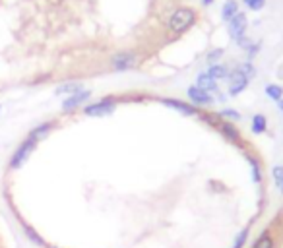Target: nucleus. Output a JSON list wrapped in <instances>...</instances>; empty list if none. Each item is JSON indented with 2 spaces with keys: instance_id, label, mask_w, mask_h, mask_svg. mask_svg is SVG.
Returning a JSON list of instances; mask_svg holds the SVG:
<instances>
[{
  "instance_id": "nucleus-1",
  "label": "nucleus",
  "mask_w": 283,
  "mask_h": 248,
  "mask_svg": "<svg viewBox=\"0 0 283 248\" xmlns=\"http://www.w3.org/2000/svg\"><path fill=\"white\" fill-rule=\"evenodd\" d=\"M194 20H196L194 10H190V8H179L169 18V29L174 33H183L194 23Z\"/></svg>"
},
{
  "instance_id": "nucleus-13",
  "label": "nucleus",
  "mask_w": 283,
  "mask_h": 248,
  "mask_svg": "<svg viewBox=\"0 0 283 248\" xmlns=\"http://www.w3.org/2000/svg\"><path fill=\"white\" fill-rule=\"evenodd\" d=\"M84 87L82 84H78V82H68V84H62V86L56 87V95H74L78 91H82Z\"/></svg>"
},
{
  "instance_id": "nucleus-8",
  "label": "nucleus",
  "mask_w": 283,
  "mask_h": 248,
  "mask_svg": "<svg viewBox=\"0 0 283 248\" xmlns=\"http://www.w3.org/2000/svg\"><path fill=\"white\" fill-rule=\"evenodd\" d=\"M165 107L169 109H174V111H179V113H183L186 117H196L198 115V109L194 105H188L185 101H179V99H163L161 101Z\"/></svg>"
},
{
  "instance_id": "nucleus-21",
  "label": "nucleus",
  "mask_w": 283,
  "mask_h": 248,
  "mask_svg": "<svg viewBox=\"0 0 283 248\" xmlns=\"http://www.w3.org/2000/svg\"><path fill=\"white\" fill-rule=\"evenodd\" d=\"M219 56H223V49H214V51H209V53H207L206 60L214 66L219 60Z\"/></svg>"
},
{
  "instance_id": "nucleus-14",
  "label": "nucleus",
  "mask_w": 283,
  "mask_h": 248,
  "mask_svg": "<svg viewBox=\"0 0 283 248\" xmlns=\"http://www.w3.org/2000/svg\"><path fill=\"white\" fill-rule=\"evenodd\" d=\"M218 128H219V132H221L223 136H227L229 140H239V138H240L239 130L235 128L231 122H219Z\"/></svg>"
},
{
  "instance_id": "nucleus-24",
  "label": "nucleus",
  "mask_w": 283,
  "mask_h": 248,
  "mask_svg": "<svg viewBox=\"0 0 283 248\" xmlns=\"http://www.w3.org/2000/svg\"><path fill=\"white\" fill-rule=\"evenodd\" d=\"M237 45H239L240 49H244V51H251L252 47H254V43H252V41H251V39H249V37H244V35L237 39Z\"/></svg>"
},
{
  "instance_id": "nucleus-32",
  "label": "nucleus",
  "mask_w": 283,
  "mask_h": 248,
  "mask_svg": "<svg viewBox=\"0 0 283 248\" xmlns=\"http://www.w3.org/2000/svg\"><path fill=\"white\" fill-rule=\"evenodd\" d=\"M51 248H56V246H51Z\"/></svg>"
},
{
  "instance_id": "nucleus-12",
  "label": "nucleus",
  "mask_w": 283,
  "mask_h": 248,
  "mask_svg": "<svg viewBox=\"0 0 283 248\" xmlns=\"http://www.w3.org/2000/svg\"><path fill=\"white\" fill-rule=\"evenodd\" d=\"M239 14V4L235 2V0H227L225 4H223V8H221V18L229 22L231 18H235Z\"/></svg>"
},
{
  "instance_id": "nucleus-26",
  "label": "nucleus",
  "mask_w": 283,
  "mask_h": 248,
  "mask_svg": "<svg viewBox=\"0 0 283 248\" xmlns=\"http://www.w3.org/2000/svg\"><path fill=\"white\" fill-rule=\"evenodd\" d=\"M272 174H273V179H275V184H279V183H281V181H283V167H281V165H277V167H273Z\"/></svg>"
},
{
  "instance_id": "nucleus-25",
  "label": "nucleus",
  "mask_w": 283,
  "mask_h": 248,
  "mask_svg": "<svg viewBox=\"0 0 283 248\" xmlns=\"http://www.w3.org/2000/svg\"><path fill=\"white\" fill-rule=\"evenodd\" d=\"M221 117H225V119H233V120H240V113L233 111V109H223V111H221Z\"/></svg>"
},
{
  "instance_id": "nucleus-16",
  "label": "nucleus",
  "mask_w": 283,
  "mask_h": 248,
  "mask_svg": "<svg viewBox=\"0 0 283 248\" xmlns=\"http://www.w3.org/2000/svg\"><path fill=\"white\" fill-rule=\"evenodd\" d=\"M266 117L264 115H254V119H252V124H251V128L254 134H264L266 132Z\"/></svg>"
},
{
  "instance_id": "nucleus-31",
  "label": "nucleus",
  "mask_w": 283,
  "mask_h": 248,
  "mask_svg": "<svg viewBox=\"0 0 283 248\" xmlns=\"http://www.w3.org/2000/svg\"><path fill=\"white\" fill-rule=\"evenodd\" d=\"M0 113H2V105H0Z\"/></svg>"
},
{
  "instance_id": "nucleus-23",
  "label": "nucleus",
  "mask_w": 283,
  "mask_h": 248,
  "mask_svg": "<svg viewBox=\"0 0 283 248\" xmlns=\"http://www.w3.org/2000/svg\"><path fill=\"white\" fill-rule=\"evenodd\" d=\"M244 4L251 8V10H262L264 8V4H266V0H244Z\"/></svg>"
},
{
  "instance_id": "nucleus-28",
  "label": "nucleus",
  "mask_w": 283,
  "mask_h": 248,
  "mask_svg": "<svg viewBox=\"0 0 283 248\" xmlns=\"http://www.w3.org/2000/svg\"><path fill=\"white\" fill-rule=\"evenodd\" d=\"M277 103H279V105H277V107H279V111H281V113H283V99H279Z\"/></svg>"
},
{
  "instance_id": "nucleus-5",
  "label": "nucleus",
  "mask_w": 283,
  "mask_h": 248,
  "mask_svg": "<svg viewBox=\"0 0 283 248\" xmlns=\"http://www.w3.org/2000/svg\"><path fill=\"white\" fill-rule=\"evenodd\" d=\"M89 97H91V91H89V89H82V91H78L74 95H68V97L62 101V111H64V113L74 111V109H78L80 105H84Z\"/></svg>"
},
{
  "instance_id": "nucleus-6",
  "label": "nucleus",
  "mask_w": 283,
  "mask_h": 248,
  "mask_svg": "<svg viewBox=\"0 0 283 248\" xmlns=\"http://www.w3.org/2000/svg\"><path fill=\"white\" fill-rule=\"evenodd\" d=\"M244 31H246V16L242 12H239L235 18L229 20V35L237 41L239 37L244 35Z\"/></svg>"
},
{
  "instance_id": "nucleus-29",
  "label": "nucleus",
  "mask_w": 283,
  "mask_h": 248,
  "mask_svg": "<svg viewBox=\"0 0 283 248\" xmlns=\"http://www.w3.org/2000/svg\"><path fill=\"white\" fill-rule=\"evenodd\" d=\"M202 2H204L206 6H209V4H214V0H202Z\"/></svg>"
},
{
  "instance_id": "nucleus-3",
  "label": "nucleus",
  "mask_w": 283,
  "mask_h": 248,
  "mask_svg": "<svg viewBox=\"0 0 283 248\" xmlns=\"http://www.w3.org/2000/svg\"><path fill=\"white\" fill-rule=\"evenodd\" d=\"M117 107V103L113 99H101L97 103H91V105H86L84 107V115L87 117H105V115H111Z\"/></svg>"
},
{
  "instance_id": "nucleus-22",
  "label": "nucleus",
  "mask_w": 283,
  "mask_h": 248,
  "mask_svg": "<svg viewBox=\"0 0 283 248\" xmlns=\"http://www.w3.org/2000/svg\"><path fill=\"white\" fill-rule=\"evenodd\" d=\"M246 237H249V229H242L239 237L235 238V244H233V248H242V246H244V242H246Z\"/></svg>"
},
{
  "instance_id": "nucleus-4",
  "label": "nucleus",
  "mask_w": 283,
  "mask_h": 248,
  "mask_svg": "<svg viewBox=\"0 0 283 248\" xmlns=\"http://www.w3.org/2000/svg\"><path fill=\"white\" fill-rule=\"evenodd\" d=\"M138 62V56L134 53H120V54H115L113 56V60H111V64L115 70H119V72H124V70H130L134 68Z\"/></svg>"
},
{
  "instance_id": "nucleus-19",
  "label": "nucleus",
  "mask_w": 283,
  "mask_h": 248,
  "mask_svg": "<svg viewBox=\"0 0 283 248\" xmlns=\"http://www.w3.org/2000/svg\"><path fill=\"white\" fill-rule=\"evenodd\" d=\"M266 95L273 99V101H279L283 97V89L279 86H275V84H268L266 86Z\"/></svg>"
},
{
  "instance_id": "nucleus-9",
  "label": "nucleus",
  "mask_w": 283,
  "mask_h": 248,
  "mask_svg": "<svg viewBox=\"0 0 283 248\" xmlns=\"http://www.w3.org/2000/svg\"><path fill=\"white\" fill-rule=\"evenodd\" d=\"M186 93H188V97H190V101H192L194 105H211V103H214V97H211L207 91L200 89L198 86H190Z\"/></svg>"
},
{
  "instance_id": "nucleus-17",
  "label": "nucleus",
  "mask_w": 283,
  "mask_h": 248,
  "mask_svg": "<svg viewBox=\"0 0 283 248\" xmlns=\"http://www.w3.org/2000/svg\"><path fill=\"white\" fill-rule=\"evenodd\" d=\"M23 235L29 238L33 244H37V246H45V240H43V238L39 237L37 233H35V229H33V227L25 225V223H23Z\"/></svg>"
},
{
  "instance_id": "nucleus-27",
  "label": "nucleus",
  "mask_w": 283,
  "mask_h": 248,
  "mask_svg": "<svg viewBox=\"0 0 283 248\" xmlns=\"http://www.w3.org/2000/svg\"><path fill=\"white\" fill-rule=\"evenodd\" d=\"M252 179H254V183H260L262 181V174H260V167L254 163L252 165Z\"/></svg>"
},
{
  "instance_id": "nucleus-30",
  "label": "nucleus",
  "mask_w": 283,
  "mask_h": 248,
  "mask_svg": "<svg viewBox=\"0 0 283 248\" xmlns=\"http://www.w3.org/2000/svg\"><path fill=\"white\" fill-rule=\"evenodd\" d=\"M277 186H279V190H281V194H283V181L279 184H277Z\"/></svg>"
},
{
  "instance_id": "nucleus-11",
  "label": "nucleus",
  "mask_w": 283,
  "mask_h": 248,
  "mask_svg": "<svg viewBox=\"0 0 283 248\" xmlns=\"http://www.w3.org/2000/svg\"><path fill=\"white\" fill-rule=\"evenodd\" d=\"M198 87L207 91V93H211V91H218V82L214 78H209L207 74H200L198 76Z\"/></svg>"
},
{
  "instance_id": "nucleus-18",
  "label": "nucleus",
  "mask_w": 283,
  "mask_h": 248,
  "mask_svg": "<svg viewBox=\"0 0 283 248\" xmlns=\"http://www.w3.org/2000/svg\"><path fill=\"white\" fill-rule=\"evenodd\" d=\"M252 248H273V238L268 233H262L260 237L256 238V242L252 244Z\"/></svg>"
},
{
  "instance_id": "nucleus-10",
  "label": "nucleus",
  "mask_w": 283,
  "mask_h": 248,
  "mask_svg": "<svg viewBox=\"0 0 283 248\" xmlns=\"http://www.w3.org/2000/svg\"><path fill=\"white\" fill-rule=\"evenodd\" d=\"M53 128H55V124H53V122H43V124L35 126V128L27 134V138H31V140H35V141H41L43 138L49 136V132H51Z\"/></svg>"
},
{
  "instance_id": "nucleus-7",
  "label": "nucleus",
  "mask_w": 283,
  "mask_h": 248,
  "mask_svg": "<svg viewBox=\"0 0 283 248\" xmlns=\"http://www.w3.org/2000/svg\"><path fill=\"white\" fill-rule=\"evenodd\" d=\"M229 95H239V93H242L244 91V87L249 86V80L244 78V76L240 74L239 70H235L233 74H229Z\"/></svg>"
},
{
  "instance_id": "nucleus-15",
  "label": "nucleus",
  "mask_w": 283,
  "mask_h": 248,
  "mask_svg": "<svg viewBox=\"0 0 283 248\" xmlns=\"http://www.w3.org/2000/svg\"><path fill=\"white\" fill-rule=\"evenodd\" d=\"M207 76H209V78H214V80L218 82V80L227 78L229 68L227 66H221V64H214V66H209V68H207Z\"/></svg>"
},
{
  "instance_id": "nucleus-20",
  "label": "nucleus",
  "mask_w": 283,
  "mask_h": 248,
  "mask_svg": "<svg viewBox=\"0 0 283 248\" xmlns=\"http://www.w3.org/2000/svg\"><path fill=\"white\" fill-rule=\"evenodd\" d=\"M237 70H239L240 74L244 76V78H246L249 82H251L252 78L256 76V68H254V66H252L251 62H244V64H240L239 68H237Z\"/></svg>"
},
{
  "instance_id": "nucleus-2",
  "label": "nucleus",
  "mask_w": 283,
  "mask_h": 248,
  "mask_svg": "<svg viewBox=\"0 0 283 248\" xmlns=\"http://www.w3.org/2000/svg\"><path fill=\"white\" fill-rule=\"evenodd\" d=\"M37 148V141L31 140V138H25V140L14 150V153H12L10 161H8V169H12V171H16V169H20L23 163L29 159V155L33 153V150Z\"/></svg>"
}]
</instances>
